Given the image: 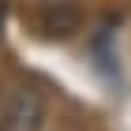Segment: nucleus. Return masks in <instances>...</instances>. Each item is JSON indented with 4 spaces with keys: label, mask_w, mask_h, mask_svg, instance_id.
I'll return each instance as SVG.
<instances>
[{
    "label": "nucleus",
    "mask_w": 131,
    "mask_h": 131,
    "mask_svg": "<svg viewBox=\"0 0 131 131\" xmlns=\"http://www.w3.org/2000/svg\"><path fill=\"white\" fill-rule=\"evenodd\" d=\"M45 124V97L34 86L19 82L0 97V131H41Z\"/></svg>",
    "instance_id": "obj_1"
},
{
    "label": "nucleus",
    "mask_w": 131,
    "mask_h": 131,
    "mask_svg": "<svg viewBox=\"0 0 131 131\" xmlns=\"http://www.w3.org/2000/svg\"><path fill=\"white\" fill-rule=\"evenodd\" d=\"M41 4H60V0H41Z\"/></svg>",
    "instance_id": "obj_2"
}]
</instances>
